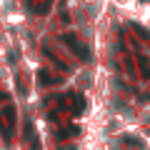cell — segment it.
<instances>
[{
    "mask_svg": "<svg viewBox=\"0 0 150 150\" xmlns=\"http://www.w3.org/2000/svg\"><path fill=\"white\" fill-rule=\"evenodd\" d=\"M50 5H53V0H40V3L35 5V13L38 15H45V13L50 10Z\"/></svg>",
    "mask_w": 150,
    "mask_h": 150,
    "instance_id": "8992f818",
    "label": "cell"
},
{
    "mask_svg": "<svg viewBox=\"0 0 150 150\" xmlns=\"http://www.w3.org/2000/svg\"><path fill=\"white\" fill-rule=\"evenodd\" d=\"M123 143H125V145H133V148H140V145H143L138 138H123Z\"/></svg>",
    "mask_w": 150,
    "mask_h": 150,
    "instance_id": "52a82bcc",
    "label": "cell"
},
{
    "mask_svg": "<svg viewBox=\"0 0 150 150\" xmlns=\"http://www.w3.org/2000/svg\"><path fill=\"white\" fill-rule=\"evenodd\" d=\"M25 138H28V143H30V148H33V150H40V140H38V135H35V128H33V123H28V125H25Z\"/></svg>",
    "mask_w": 150,
    "mask_h": 150,
    "instance_id": "277c9868",
    "label": "cell"
},
{
    "mask_svg": "<svg viewBox=\"0 0 150 150\" xmlns=\"http://www.w3.org/2000/svg\"><path fill=\"white\" fill-rule=\"evenodd\" d=\"M60 103H63V105H68L70 110H73V115H83V112H85V108H88L85 98H83L80 93H68Z\"/></svg>",
    "mask_w": 150,
    "mask_h": 150,
    "instance_id": "3957f363",
    "label": "cell"
},
{
    "mask_svg": "<svg viewBox=\"0 0 150 150\" xmlns=\"http://www.w3.org/2000/svg\"><path fill=\"white\" fill-rule=\"evenodd\" d=\"M38 83H40V85H55V83H58V78L48 75V70H40V75H38Z\"/></svg>",
    "mask_w": 150,
    "mask_h": 150,
    "instance_id": "5b68a950",
    "label": "cell"
},
{
    "mask_svg": "<svg viewBox=\"0 0 150 150\" xmlns=\"http://www.w3.org/2000/svg\"><path fill=\"white\" fill-rule=\"evenodd\" d=\"M13 128H15V108L8 105L5 110L0 112V130H3V138H5V140H10Z\"/></svg>",
    "mask_w": 150,
    "mask_h": 150,
    "instance_id": "7a4b0ae2",
    "label": "cell"
},
{
    "mask_svg": "<svg viewBox=\"0 0 150 150\" xmlns=\"http://www.w3.org/2000/svg\"><path fill=\"white\" fill-rule=\"evenodd\" d=\"M63 43L68 45V48L73 50V53L78 55L80 60H85V63L90 60V50H88V45H83L80 40H78V35H73V33H65V35H63Z\"/></svg>",
    "mask_w": 150,
    "mask_h": 150,
    "instance_id": "6da1fadb",
    "label": "cell"
}]
</instances>
